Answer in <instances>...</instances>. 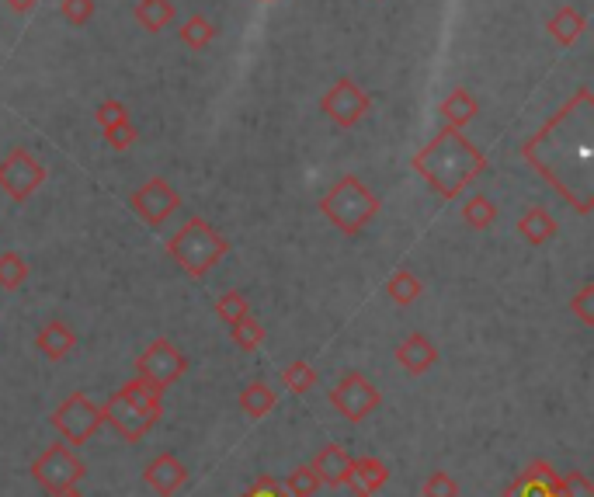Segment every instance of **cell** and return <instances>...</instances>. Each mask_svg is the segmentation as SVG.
Instances as JSON below:
<instances>
[{"instance_id": "7402d4cb", "label": "cell", "mask_w": 594, "mask_h": 497, "mask_svg": "<svg viewBox=\"0 0 594 497\" xmlns=\"http://www.w3.org/2000/svg\"><path fill=\"white\" fill-rule=\"evenodd\" d=\"M386 484H390V470H386V463H379V459H372V456L355 459V463H351V484L348 487H355V491L372 497L376 491H383Z\"/></svg>"}, {"instance_id": "2e32d148", "label": "cell", "mask_w": 594, "mask_h": 497, "mask_svg": "<svg viewBox=\"0 0 594 497\" xmlns=\"http://www.w3.org/2000/svg\"><path fill=\"white\" fill-rule=\"evenodd\" d=\"M396 362H400V369L410 372V376H424V372L438 362V348L431 345L424 334H407V338L396 345Z\"/></svg>"}, {"instance_id": "5bb4252c", "label": "cell", "mask_w": 594, "mask_h": 497, "mask_svg": "<svg viewBox=\"0 0 594 497\" xmlns=\"http://www.w3.org/2000/svg\"><path fill=\"white\" fill-rule=\"evenodd\" d=\"M556 480H560V473L549 463H542V459H535V463L525 466L522 477L504 491V497H556Z\"/></svg>"}, {"instance_id": "4fadbf2b", "label": "cell", "mask_w": 594, "mask_h": 497, "mask_svg": "<svg viewBox=\"0 0 594 497\" xmlns=\"http://www.w3.org/2000/svg\"><path fill=\"white\" fill-rule=\"evenodd\" d=\"M143 480H146V487H150V491H157L160 497H171V494H178L181 487H185L188 470H185V463L174 456V452H164V456H157L153 463H146Z\"/></svg>"}, {"instance_id": "4dcf8cb0", "label": "cell", "mask_w": 594, "mask_h": 497, "mask_svg": "<svg viewBox=\"0 0 594 497\" xmlns=\"http://www.w3.org/2000/svg\"><path fill=\"white\" fill-rule=\"evenodd\" d=\"M247 313H251V303H247L244 292L226 289L223 296L216 299V317L223 320V324H237V320L247 317Z\"/></svg>"}, {"instance_id": "4316f807", "label": "cell", "mask_w": 594, "mask_h": 497, "mask_svg": "<svg viewBox=\"0 0 594 497\" xmlns=\"http://www.w3.org/2000/svg\"><path fill=\"white\" fill-rule=\"evenodd\" d=\"M462 223H466L469 230H487V226L497 223V206L487 195H469L466 206H462Z\"/></svg>"}, {"instance_id": "f35d334b", "label": "cell", "mask_w": 594, "mask_h": 497, "mask_svg": "<svg viewBox=\"0 0 594 497\" xmlns=\"http://www.w3.org/2000/svg\"><path fill=\"white\" fill-rule=\"evenodd\" d=\"M240 497H289V494H282V487H278L271 477H258L251 491H244Z\"/></svg>"}, {"instance_id": "60d3db41", "label": "cell", "mask_w": 594, "mask_h": 497, "mask_svg": "<svg viewBox=\"0 0 594 497\" xmlns=\"http://www.w3.org/2000/svg\"><path fill=\"white\" fill-rule=\"evenodd\" d=\"M60 497H84V494H80L77 487H73V491H66V494H60Z\"/></svg>"}, {"instance_id": "8992f818", "label": "cell", "mask_w": 594, "mask_h": 497, "mask_svg": "<svg viewBox=\"0 0 594 497\" xmlns=\"http://www.w3.org/2000/svg\"><path fill=\"white\" fill-rule=\"evenodd\" d=\"M46 181V164L35 157L28 146H14L4 160H0V192L14 202H28Z\"/></svg>"}, {"instance_id": "5b68a950", "label": "cell", "mask_w": 594, "mask_h": 497, "mask_svg": "<svg viewBox=\"0 0 594 497\" xmlns=\"http://www.w3.org/2000/svg\"><path fill=\"white\" fill-rule=\"evenodd\" d=\"M32 477L35 484L42 487L46 494L60 497L66 491H73V487L80 484V480L87 477V466L77 459V452L70 449L66 442L60 445H49L46 452H42L39 459L32 463Z\"/></svg>"}, {"instance_id": "277c9868", "label": "cell", "mask_w": 594, "mask_h": 497, "mask_svg": "<svg viewBox=\"0 0 594 497\" xmlns=\"http://www.w3.org/2000/svg\"><path fill=\"white\" fill-rule=\"evenodd\" d=\"M379 209H383L379 195H372L369 188H365V181L355 178V174L337 178L334 185L327 188L324 199H320V213H324L327 223L334 226V230H341L344 237H358V233L379 216Z\"/></svg>"}, {"instance_id": "d590c367", "label": "cell", "mask_w": 594, "mask_h": 497, "mask_svg": "<svg viewBox=\"0 0 594 497\" xmlns=\"http://www.w3.org/2000/svg\"><path fill=\"white\" fill-rule=\"evenodd\" d=\"M556 497H591V484L584 473H560L556 480Z\"/></svg>"}, {"instance_id": "b9f144b4", "label": "cell", "mask_w": 594, "mask_h": 497, "mask_svg": "<svg viewBox=\"0 0 594 497\" xmlns=\"http://www.w3.org/2000/svg\"><path fill=\"white\" fill-rule=\"evenodd\" d=\"M351 491H355V487H351ZM351 497H369V494H362V491H355V494H351Z\"/></svg>"}, {"instance_id": "e0dca14e", "label": "cell", "mask_w": 594, "mask_h": 497, "mask_svg": "<svg viewBox=\"0 0 594 497\" xmlns=\"http://www.w3.org/2000/svg\"><path fill=\"white\" fill-rule=\"evenodd\" d=\"M35 348H39L49 362H63V358L77 348V334H73V327L66 324V320H49V324H42L39 334H35Z\"/></svg>"}, {"instance_id": "74e56055", "label": "cell", "mask_w": 594, "mask_h": 497, "mask_svg": "<svg viewBox=\"0 0 594 497\" xmlns=\"http://www.w3.org/2000/svg\"><path fill=\"white\" fill-rule=\"evenodd\" d=\"M591 299H594V285H584L581 292H577V299H574V313L584 320V327H591L594 324V313H591Z\"/></svg>"}, {"instance_id": "ba28073f", "label": "cell", "mask_w": 594, "mask_h": 497, "mask_svg": "<svg viewBox=\"0 0 594 497\" xmlns=\"http://www.w3.org/2000/svg\"><path fill=\"white\" fill-rule=\"evenodd\" d=\"M185 369H188V358L181 355L178 348H174V341H167V338H157L153 345H146L143 355L136 358V376L160 393H164L171 383H178V379L185 376Z\"/></svg>"}, {"instance_id": "30bf717a", "label": "cell", "mask_w": 594, "mask_h": 497, "mask_svg": "<svg viewBox=\"0 0 594 497\" xmlns=\"http://www.w3.org/2000/svg\"><path fill=\"white\" fill-rule=\"evenodd\" d=\"M330 404H334V411L341 414V418L365 421L379 404H383V397H379V390L362 376V372H348V376L330 390Z\"/></svg>"}, {"instance_id": "6da1fadb", "label": "cell", "mask_w": 594, "mask_h": 497, "mask_svg": "<svg viewBox=\"0 0 594 497\" xmlns=\"http://www.w3.org/2000/svg\"><path fill=\"white\" fill-rule=\"evenodd\" d=\"M525 160L549 185H556V192L577 213H591V199L577 188V181L591 188V122H584L577 136H567V105H563L560 115L549 126H542V133L525 146Z\"/></svg>"}, {"instance_id": "603a6c76", "label": "cell", "mask_w": 594, "mask_h": 497, "mask_svg": "<svg viewBox=\"0 0 594 497\" xmlns=\"http://www.w3.org/2000/svg\"><path fill=\"white\" fill-rule=\"evenodd\" d=\"M275 407H278V393L271 390L264 379H254V383H247L244 390H240V411H244L247 418H268Z\"/></svg>"}, {"instance_id": "1f68e13d", "label": "cell", "mask_w": 594, "mask_h": 497, "mask_svg": "<svg viewBox=\"0 0 594 497\" xmlns=\"http://www.w3.org/2000/svg\"><path fill=\"white\" fill-rule=\"evenodd\" d=\"M285 487H289L292 497H313L320 491V477L313 473V466H296V470L285 477Z\"/></svg>"}, {"instance_id": "44dd1931", "label": "cell", "mask_w": 594, "mask_h": 497, "mask_svg": "<svg viewBox=\"0 0 594 497\" xmlns=\"http://www.w3.org/2000/svg\"><path fill=\"white\" fill-rule=\"evenodd\" d=\"M122 397H126L129 404L136 407V411L143 414L146 421H153V425L164 418V400H160V390H153V386L143 383L139 376L129 379V383L122 386Z\"/></svg>"}, {"instance_id": "9a60e30c", "label": "cell", "mask_w": 594, "mask_h": 497, "mask_svg": "<svg viewBox=\"0 0 594 497\" xmlns=\"http://www.w3.org/2000/svg\"><path fill=\"white\" fill-rule=\"evenodd\" d=\"M351 463L355 459L341 449V445H324V449L313 456V473L320 477V484L327 487H348L351 484Z\"/></svg>"}, {"instance_id": "8d00e7d4", "label": "cell", "mask_w": 594, "mask_h": 497, "mask_svg": "<svg viewBox=\"0 0 594 497\" xmlns=\"http://www.w3.org/2000/svg\"><path fill=\"white\" fill-rule=\"evenodd\" d=\"M136 126H132V119H126V122H119V126H112V129H105V140H108V146L112 150H119V153H126L132 143H136Z\"/></svg>"}, {"instance_id": "7a4b0ae2", "label": "cell", "mask_w": 594, "mask_h": 497, "mask_svg": "<svg viewBox=\"0 0 594 497\" xmlns=\"http://www.w3.org/2000/svg\"><path fill=\"white\" fill-rule=\"evenodd\" d=\"M487 167V153L459 129H442L428 146L414 153V171L428 181V188L442 199H459Z\"/></svg>"}, {"instance_id": "9c48e42d", "label": "cell", "mask_w": 594, "mask_h": 497, "mask_svg": "<svg viewBox=\"0 0 594 497\" xmlns=\"http://www.w3.org/2000/svg\"><path fill=\"white\" fill-rule=\"evenodd\" d=\"M320 108H324V115L334 122L337 129H355L358 122L369 115L372 98L355 84V80L344 77V80H334V84L327 87L324 98H320Z\"/></svg>"}, {"instance_id": "ab89813d", "label": "cell", "mask_w": 594, "mask_h": 497, "mask_svg": "<svg viewBox=\"0 0 594 497\" xmlns=\"http://www.w3.org/2000/svg\"><path fill=\"white\" fill-rule=\"evenodd\" d=\"M4 4L11 7L14 14H28V11H32L35 4H39V0H4Z\"/></svg>"}, {"instance_id": "7c38bea8", "label": "cell", "mask_w": 594, "mask_h": 497, "mask_svg": "<svg viewBox=\"0 0 594 497\" xmlns=\"http://www.w3.org/2000/svg\"><path fill=\"white\" fill-rule=\"evenodd\" d=\"M101 418H105V425L112 428L115 435L126 438V442H139V438H143L146 431L153 428V421H146L143 414H139L136 407H132L129 400L122 397V390L108 397V404L101 407Z\"/></svg>"}, {"instance_id": "484cf974", "label": "cell", "mask_w": 594, "mask_h": 497, "mask_svg": "<svg viewBox=\"0 0 594 497\" xmlns=\"http://www.w3.org/2000/svg\"><path fill=\"white\" fill-rule=\"evenodd\" d=\"M181 32V42H185L192 53H202V49H209V42L216 39V25H212L205 14H192V18L185 21V25L178 28Z\"/></svg>"}, {"instance_id": "d6986e66", "label": "cell", "mask_w": 594, "mask_h": 497, "mask_svg": "<svg viewBox=\"0 0 594 497\" xmlns=\"http://www.w3.org/2000/svg\"><path fill=\"white\" fill-rule=\"evenodd\" d=\"M546 32L553 35V42H556V46H574V42L581 39L584 32H588V18H584V11H581V7H574V4H563L560 11H556L553 18H549Z\"/></svg>"}, {"instance_id": "e575fe53", "label": "cell", "mask_w": 594, "mask_h": 497, "mask_svg": "<svg viewBox=\"0 0 594 497\" xmlns=\"http://www.w3.org/2000/svg\"><path fill=\"white\" fill-rule=\"evenodd\" d=\"M421 497H459V484L452 480V473L435 470L421 487Z\"/></svg>"}, {"instance_id": "836d02e7", "label": "cell", "mask_w": 594, "mask_h": 497, "mask_svg": "<svg viewBox=\"0 0 594 497\" xmlns=\"http://www.w3.org/2000/svg\"><path fill=\"white\" fill-rule=\"evenodd\" d=\"M126 119H129V108H126V101H119V98H105L98 108H94V122L101 126V133L119 126V122H126Z\"/></svg>"}, {"instance_id": "3957f363", "label": "cell", "mask_w": 594, "mask_h": 497, "mask_svg": "<svg viewBox=\"0 0 594 497\" xmlns=\"http://www.w3.org/2000/svg\"><path fill=\"white\" fill-rule=\"evenodd\" d=\"M167 251H171V261L188 279H205V275L226 258L230 244H226V237L209 219L192 216L171 240H167Z\"/></svg>"}, {"instance_id": "f546056e", "label": "cell", "mask_w": 594, "mask_h": 497, "mask_svg": "<svg viewBox=\"0 0 594 497\" xmlns=\"http://www.w3.org/2000/svg\"><path fill=\"white\" fill-rule=\"evenodd\" d=\"M28 279V265L18 251L0 254V289H21Z\"/></svg>"}, {"instance_id": "83f0119b", "label": "cell", "mask_w": 594, "mask_h": 497, "mask_svg": "<svg viewBox=\"0 0 594 497\" xmlns=\"http://www.w3.org/2000/svg\"><path fill=\"white\" fill-rule=\"evenodd\" d=\"M230 338L240 352H258V348L264 345V327L251 317V313H247V317H240L237 324H230Z\"/></svg>"}, {"instance_id": "7bdbcfd3", "label": "cell", "mask_w": 594, "mask_h": 497, "mask_svg": "<svg viewBox=\"0 0 594 497\" xmlns=\"http://www.w3.org/2000/svg\"><path fill=\"white\" fill-rule=\"evenodd\" d=\"M261 4H271V0H261Z\"/></svg>"}, {"instance_id": "cb8c5ba5", "label": "cell", "mask_w": 594, "mask_h": 497, "mask_svg": "<svg viewBox=\"0 0 594 497\" xmlns=\"http://www.w3.org/2000/svg\"><path fill=\"white\" fill-rule=\"evenodd\" d=\"M174 18H178V11H174L171 0H139L136 4V21L146 32H164Z\"/></svg>"}, {"instance_id": "f1b7e54d", "label": "cell", "mask_w": 594, "mask_h": 497, "mask_svg": "<svg viewBox=\"0 0 594 497\" xmlns=\"http://www.w3.org/2000/svg\"><path fill=\"white\" fill-rule=\"evenodd\" d=\"M282 386L289 393H310L317 386V369L310 362H292L282 369Z\"/></svg>"}, {"instance_id": "8fae6325", "label": "cell", "mask_w": 594, "mask_h": 497, "mask_svg": "<svg viewBox=\"0 0 594 497\" xmlns=\"http://www.w3.org/2000/svg\"><path fill=\"white\" fill-rule=\"evenodd\" d=\"M129 206L146 226H160L167 216H174V209L181 206V195L174 192V188L167 185L164 178H150V181H143L136 192H132Z\"/></svg>"}, {"instance_id": "ffe728a7", "label": "cell", "mask_w": 594, "mask_h": 497, "mask_svg": "<svg viewBox=\"0 0 594 497\" xmlns=\"http://www.w3.org/2000/svg\"><path fill=\"white\" fill-rule=\"evenodd\" d=\"M556 230H560V223H556L553 213L542 209V206H528L522 213V219H518V233H522L532 247L549 244V240L556 237Z\"/></svg>"}, {"instance_id": "d4e9b609", "label": "cell", "mask_w": 594, "mask_h": 497, "mask_svg": "<svg viewBox=\"0 0 594 497\" xmlns=\"http://www.w3.org/2000/svg\"><path fill=\"white\" fill-rule=\"evenodd\" d=\"M421 292H424L421 279L410 272H393L390 279H386V296H390L396 306H414L417 299H421Z\"/></svg>"}, {"instance_id": "d6a6232c", "label": "cell", "mask_w": 594, "mask_h": 497, "mask_svg": "<svg viewBox=\"0 0 594 497\" xmlns=\"http://www.w3.org/2000/svg\"><path fill=\"white\" fill-rule=\"evenodd\" d=\"M60 14H63V21H70V28H84L94 21L98 4H94V0H60Z\"/></svg>"}, {"instance_id": "52a82bcc", "label": "cell", "mask_w": 594, "mask_h": 497, "mask_svg": "<svg viewBox=\"0 0 594 497\" xmlns=\"http://www.w3.org/2000/svg\"><path fill=\"white\" fill-rule=\"evenodd\" d=\"M101 425H105L101 407L94 404L87 393H70L53 411V428L60 431V438L66 445H84L87 438L98 435Z\"/></svg>"}, {"instance_id": "ac0fdd59", "label": "cell", "mask_w": 594, "mask_h": 497, "mask_svg": "<svg viewBox=\"0 0 594 497\" xmlns=\"http://www.w3.org/2000/svg\"><path fill=\"white\" fill-rule=\"evenodd\" d=\"M438 112H442L445 129H459L462 133V129L476 119V112H480V101L473 98L469 87H452V91L445 94L442 105H438Z\"/></svg>"}]
</instances>
